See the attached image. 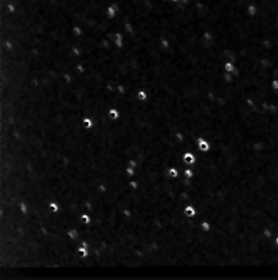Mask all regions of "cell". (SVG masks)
<instances>
[{
	"label": "cell",
	"instance_id": "cell-2",
	"mask_svg": "<svg viewBox=\"0 0 278 280\" xmlns=\"http://www.w3.org/2000/svg\"><path fill=\"white\" fill-rule=\"evenodd\" d=\"M185 162H187V163H190V165H192V163H195V160H193V157H192V155H186L185 156Z\"/></svg>",
	"mask_w": 278,
	"mask_h": 280
},
{
	"label": "cell",
	"instance_id": "cell-3",
	"mask_svg": "<svg viewBox=\"0 0 278 280\" xmlns=\"http://www.w3.org/2000/svg\"><path fill=\"white\" fill-rule=\"evenodd\" d=\"M169 173L171 174L172 177H176V176H178V172L175 170V168H171V170H169Z\"/></svg>",
	"mask_w": 278,
	"mask_h": 280
},
{
	"label": "cell",
	"instance_id": "cell-4",
	"mask_svg": "<svg viewBox=\"0 0 278 280\" xmlns=\"http://www.w3.org/2000/svg\"><path fill=\"white\" fill-rule=\"evenodd\" d=\"M277 244H278V238H277Z\"/></svg>",
	"mask_w": 278,
	"mask_h": 280
},
{
	"label": "cell",
	"instance_id": "cell-1",
	"mask_svg": "<svg viewBox=\"0 0 278 280\" xmlns=\"http://www.w3.org/2000/svg\"><path fill=\"white\" fill-rule=\"evenodd\" d=\"M185 212H186V214H187L188 217H193V215L196 214V210H195V208H192V207H187Z\"/></svg>",
	"mask_w": 278,
	"mask_h": 280
}]
</instances>
